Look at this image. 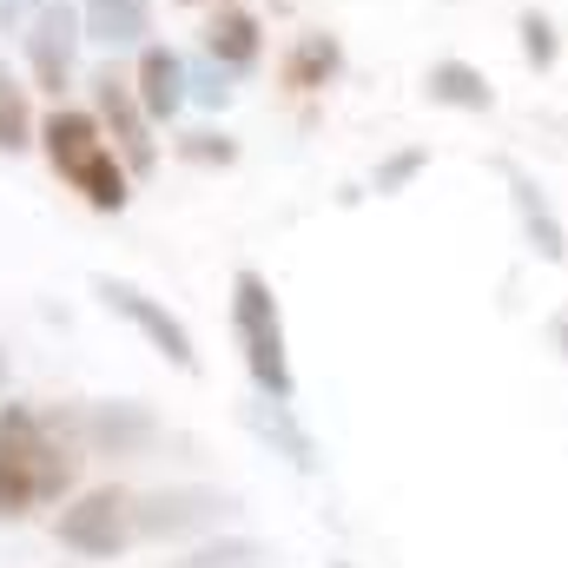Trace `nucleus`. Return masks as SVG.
<instances>
[{
  "instance_id": "f257e3e1",
  "label": "nucleus",
  "mask_w": 568,
  "mask_h": 568,
  "mask_svg": "<svg viewBox=\"0 0 568 568\" xmlns=\"http://www.w3.org/2000/svg\"><path fill=\"white\" fill-rule=\"evenodd\" d=\"M80 443L53 424V410L0 404V516L20 523L33 509H53L80 476Z\"/></svg>"
},
{
  "instance_id": "f03ea898",
  "label": "nucleus",
  "mask_w": 568,
  "mask_h": 568,
  "mask_svg": "<svg viewBox=\"0 0 568 568\" xmlns=\"http://www.w3.org/2000/svg\"><path fill=\"white\" fill-rule=\"evenodd\" d=\"M40 152H47L53 179H60L67 192H80L93 212H126L133 172H126V159L113 152L106 126L93 120V106H60V100H53V113L40 120Z\"/></svg>"
},
{
  "instance_id": "7ed1b4c3",
  "label": "nucleus",
  "mask_w": 568,
  "mask_h": 568,
  "mask_svg": "<svg viewBox=\"0 0 568 568\" xmlns=\"http://www.w3.org/2000/svg\"><path fill=\"white\" fill-rule=\"evenodd\" d=\"M232 337H239V357H245V377L258 397H297V371H291V337H284V304L265 272H232Z\"/></svg>"
},
{
  "instance_id": "20e7f679",
  "label": "nucleus",
  "mask_w": 568,
  "mask_h": 568,
  "mask_svg": "<svg viewBox=\"0 0 568 568\" xmlns=\"http://www.w3.org/2000/svg\"><path fill=\"white\" fill-rule=\"evenodd\" d=\"M53 536H60V549L87 556V562H113V556H126V549L140 542V523H133V489L106 483V489L73 496V503L60 509Z\"/></svg>"
},
{
  "instance_id": "39448f33",
  "label": "nucleus",
  "mask_w": 568,
  "mask_h": 568,
  "mask_svg": "<svg viewBox=\"0 0 568 568\" xmlns=\"http://www.w3.org/2000/svg\"><path fill=\"white\" fill-rule=\"evenodd\" d=\"M239 516V496L232 489H212V483H172V489H152L133 496V523H140V542H185V536H212L219 523Z\"/></svg>"
},
{
  "instance_id": "423d86ee",
  "label": "nucleus",
  "mask_w": 568,
  "mask_h": 568,
  "mask_svg": "<svg viewBox=\"0 0 568 568\" xmlns=\"http://www.w3.org/2000/svg\"><path fill=\"white\" fill-rule=\"evenodd\" d=\"M20 47H27V73H33V87L53 93V100H67V93H73V73H80V47H87L80 7H73V0H47V7L27 20Z\"/></svg>"
},
{
  "instance_id": "0eeeda50",
  "label": "nucleus",
  "mask_w": 568,
  "mask_h": 568,
  "mask_svg": "<svg viewBox=\"0 0 568 568\" xmlns=\"http://www.w3.org/2000/svg\"><path fill=\"white\" fill-rule=\"evenodd\" d=\"M93 297H100L113 317H126V324L140 331L145 344L172 364V371L199 377V344H192V331H185V317H179V311H165V304H159L152 291H140L133 278H106V272L93 278Z\"/></svg>"
},
{
  "instance_id": "6e6552de",
  "label": "nucleus",
  "mask_w": 568,
  "mask_h": 568,
  "mask_svg": "<svg viewBox=\"0 0 568 568\" xmlns=\"http://www.w3.org/2000/svg\"><path fill=\"white\" fill-rule=\"evenodd\" d=\"M53 424L67 429L80 449L93 456H145L159 443V417L133 404V397H106V404H73V410H53Z\"/></svg>"
},
{
  "instance_id": "1a4fd4ad",
  "label": "nucleus",
  "mask_w": 568,
  "mask_h": 568,
  "mask_svg": "<svg viewBox=\"0 0 568 568\" xmlns=\"http://www.w3.org/2000/svg\"><path fill=\"white\" fill-rule=\"evenodd\" d=\"M87 87H93V120L106 126L113 152L126 159V172H133V179H145V172L159 165V140H152V113L140 106L133 80H126V73H113V67H100Z\"/></svg>"
},
{
  "instance_id": "9d476101",
  "label": "nucleus",
  "mask_w": 568,
  "mask_h": 568,
  "mask_svg": "<svg viewBox=\"0 0 568 568\" xmlns=\"http://www.w3.org/2000/svg\"><path fill=\"white\" fill-rule=\"evenodd\" d=\"M496 179L509 185V212L523 225V245L542 265H568V232H562V219H556V205H549V192H542V179L523 159H496Z\"/></svg>"
},
{
  "instance_id": "9b49d317",
  "label": "nucleus",
  "mask_w": 568,
  "mask_h": 568,
  "mask_svg": "<svg viewBox=\"0 0 568 568\" xmlns=\"http://www.w3.org/2000/svg\"><path fill=\"white\" fill-rule=\"evenodd\" d=\"M133 93H140V106L152 113V126H172V120L192 106L185 53H179V47H165V40H145L140 67H133Z\"/></svg>"
},
{
  "instance_id": "f8f14e48",
  "label": "nucleus",
  "mask_w": 568,
  "mask_h": 568,
  "mask_svg": "<svg viewBox=\"0 0 568 568\" xmlns=\"http://www.w3.org/2000/svg\"><path fill=\"white\" fill-rule=\"evenodd\" d=\"M199 53L219 60L232 80L252 73V67L265 60V27H258V13H245V7H212L205 27H199Z\"/></svg>"
},
{
  "instance_id": "ddd939ff",
  "label": "nucleus",
  "mask_w": 568,
  "mask_h": 568,
  "mask_svg": "<svg viewBox=\"0 0 568 568\" xmlns=\"http://www.w3.org/2000/svg\"><path fill=\"white\" fill-rule=\"evenodd\" d=\"M245 429H252L272 456H284L291 469H304V476L317 469V443H311V429L297 424L291 404H278V397H252V404H245Z\"/></svg>"
},
{
  "instance_id": "4468645a",
  "label": "nucleus",
  "mask_w": 568,
  "mask_h": 568,
  "mask_svg": "<svg viewBox=\"0 0 568 568\" xmlns=\"http://www.w3.org/2000/svg\"><path fill=\"white\" fill-rule=\"evenodd\" d=\"M80 27L106 53H140L145 40H152V0H87Z\"/></svg>"
},
{
  "instance_id": "2eb2a0df",
  "label": "nucleus",
  "mask_w": 568,
  "mask_h": 568,
  "mask_svg": "<svg viewBox=\"0 0 568 568\" xmlns=\"http://www.w3.org/2000/svg\"><path fill=\"white\" fill-rule=\"evenodd\" d=\"M424 93H429V106H449V113H489L496 106V87L469 60H429Z\"/></svg>"
},
{
  "instance_id": "dca6fc26",
  "label": "nucleus",
  "mask_w": 568,
  "mask_h": 568,
  "mask_svg": "<svg viewBox=\"0 0 568 568\" xmlns=\"http://www.w3.org/2000/svg\"><path fill=\"white\" fill-rule=\"evenodd\" d=\"M337 73H344L337 33H297L291 40V53H284V87L291 93H324V87H337Z\"/></svg>"
},
{
  "instance_id": "f3484780",
  "label": "nucleus",
  "mask_w": 568,
  "mask_h": 568,
  "mask_svg": "<svg viewBox=\"0 0 568 568\" xmlns=\"http://www.w3.org/2000/svg\"><path fill=\"white\" fill-rule=\"evenodd\" d=\"M265 562H272V549L258 536H205L199 549H185L165 568H265Z\"/></svg>"
},
{
  "instance_id": "a211bd4d",
  "label": "nucleus",
  "mask_w": 568,
  "mask_h": 568,
  "mask_svg": "<svg viewBox=\"0 0 568 568\" xmlns=\"http://www.w3.org/2000/svg\"><path fill=\"white\" fill-rule=\"evenodd\" d=\"M27 145H40V120H33V100H27V87L7 73V60H0V152H27Z\"/></svg>"
},
{
  "instance_id": "6ab92c4d",
  "label": "nucleus",
  "mask_w": 568,
  "mask_h": 568,
  "mask_svg": "<svg viewBox=\"0 0 568 568\" xmlns=\"http://www.w3.org/2000/svg\"><path fill=\"white\" fill-rule=\"evenodd\" d=\"M516 33H523V60H529L536 73H549V67L562 60V40H556V20H549V13L529 7V13L516 20Z\"/></svg>"
},
{
  "instance_id": "aec40b11",
  "label": "nucleus",
  "mask_w": 568,
  "mask_h": 568,
  "mask_svg": "<svg viewBox=\"0 0 568 568\" xmlns=\"http://www.w3.org/2000/svg\"><path fill=\"white\" fill-rule=\"evenodd\" d=\"M185 80H192V106H205V113H225L232 106V73L219 67V60H185Z\"/></svg>"
},
{
  "instance_id": "412c9836",
  "label": "nucleus",
  "mask_w": 568,
  "mask_h": 568,
  "mask_svg": "<svg viewBox=\"0 0 568 568\" xmlns=\"http://www.w3.org/2000/svg\"><path fill=\"white\" fill-rule=\"evenodd\" d=\"M429 165V145H404V152H390V159H377V172H371V192L377 199H397L417 172Z\"/></svg>"
},
{
  "instance_id": "4be33fe9",
  "label": "nucleus",
  "mask_w": 568,
  "mask_h": 568,
  "mask_svg": "<svg viewBox=\"0 0 568 568\" xmlns=\"http://www.w3.org/2000/svg\"><path fill=\"white\" fill-rule=\"evenodd\" d=\"M179 159H192V165H239V140L232 133H219V126H192V133H179Z\"/></svg>"
},
{
  "instance_id": "5701e85b",
  "label": "nucleus",
  "mask_w": 568,
  "mask_h": 568,
  "mask_svg": "<svg viewBox=\"0 0 568 568\" xmlns=\"http://www.w3.org/2000/svg\"><path fill=\"white\" fill-rule=\"evenodd\" d=\"M47 0H0V33H27V20L40 13Z\"/></svg>"
},
{
  "instance_id": "b1692460",
  "label": "nucleus",
  "mask_w": 568,
  "mask_h": 568,
  "mask_svg": "<svg viewBox=\"0 0 568 568\" xmlns=\"http://www.w3.org/2000/svg\"><path fill=\"white\" fill-rule=\"evenodd\" d=\"M549 337H556V351H562V364H568V304L549 317Z\"/></svg>"
},
{
  "instance_id": "393cba45",
  "label": "nucleus",
  "mask_w": 568,
  "mask_h": 568,
  "mask_svg": "<svg viewBox=\"0 0 568 568\" xmlns=\"http://www.w3.org/2000/svg\"><path fill=\"white\" fill-rule=\"evenodd\" d=\"M179 7H205L212 13V7H245V0H179Z\"/></svg>"
},
{
  "instance_id": "a878e982",
  "label": "nucleus",
  "mask_w": 568,
  "mask_h": 568,
  "mask_svg": "<svg viewBox=\"0 0 568 568\" xmlns=\"http://www.w3.org/2000/svg\"><path fill=\"white\" fill-rule=\"evenodd\" d=\"M0 390H7V351H0Z\"/></svg>"
},
{
  "instance_id": "bb28decb",
  "label": "nucleus",
  "mask_w": 568,
  "mask_h": 568,
  "mask_svg": "<svg viewBox=\"0 0 568 568\" xmlns=\"http://www.w3.org/2000/svg\"><path fill=\"white\" fill-rule=\"evenodd\" d=\"M331 568H357V562H331Z\"/></svg>"
}]
</instances>
